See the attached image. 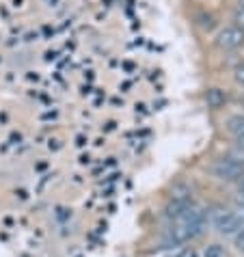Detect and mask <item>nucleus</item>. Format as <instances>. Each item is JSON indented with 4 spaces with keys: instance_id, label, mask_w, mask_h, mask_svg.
<instances>
[{
    "instance_id": "obj_1",
    "label": "nucleus",
    "mask_w": 244,
    "mask_h": 257,
    "mask_svg": "<svg viewBox=\"0 0 244 257\" xmlns=\"http://www.w3.org/2000/svg\"><path fill=\"white\" fill-rule=\"evenodd\" d=\"M205 220L222 235H233L244 229V214L231 212L227 208H212L205 212Z\"/></svg>"
},
{
    "instance_id": "obj_2",
    "label": "nucleus",
    "mask_w": 244,
    "mask_h": 257,
    "mask_svg": "<svg viewBox=\"0 0 244 257\" xmlns=\"http://www.w3.org/2000/svg\"><path fill=\"white\" fill-rule=\"evenodd\" d=\"M210 173L220 182H242L244 180V167L240 162H235L233 158H218L210 167Z\"/></svg>"
},
{
    "instance_id": "obj_3",
    "label": "nucleus",
    "mask_w": 244,
    "mask_h": 257,
    "mask_svg": "<svg viewBox=\"0 0 244 257\" xmlns=\"http://www.w3.org/2000/svg\"><path fill=\"white\" fill-rule=\"evenodd\" d=\"M214 44L225 52H233V50H240L244 46V28H240L238 24H227L222 26L220 31L214 37Z\"/></svg>"
},
{
    "instance_id": "obj_4",
    "label": "nucleus",
    "mask_w": 244,
    "mask_h": 257,
    "mask_svg": "<svg viewBox=\"0 0 244 257\" xmlns=\"http://www.w3.org/2000/svg\"><path fill=\"white\" fill-rule=\"evenodd\" d=\"M227 132L233 134L235 139L244 137V115H231L227 119Z\"/></svg>"
},
{
    "instance_id": "obj_5",
    "label": "nucleus",
    "mask_w": 244,
    "mask_h": 257,
    "mask_svg": "<svg viewBox=\"0 0 244 257\" xmlns=\"http://www.w3.org/2000/svg\"><path fill=\"white\" fill-rule=\"evenodd\" d=\"M201 257H227V251H225V246L222 244H218V242H212V244H207L203 248Z\"/></svg>"
},
{
    "instance_id": "obj_6",
    "label": "nucleus",
    "mask_w": 244,
    "mask_h": 257,
    "mask_svg": "<svg viewBox=\"0 0 244 257\" xmlns=\"http://www.w3.org/2000/svg\"><path fill=\"white\" fill-rule=\"evenodd\" d=\"M233 244H235V248H238L240 253H244V229L233 235Z\"/></svg>"
},
{
    "instance_id": "obj_7",
    "label": "nucleus",
    "mask_w": 244,
    "mask_h": 257,
    "mask_svg": "<svg viewBox=\"0 0 244 257\" xmlns=\"http://www.w3.org/2000/svg\"><path fill=\"white\" fill-rule=\"evenodd\" d=\"M233 78H235V82H238L240 87L244 89V65H238L233 69Z\"/></svg>"
},
{
    "instance_id": "obj_8",
    "label": "nucleus",
    "mask_w": 244,
    "mask_h": 257,
    "mask_svg": "<svg viewBox=\"0 0 244 257\" xmlns=\"http://www.w3.org/2000/svg\"><path fill=\"white\" fill-rule=\"evenodd\" d=\"M233 22L238 24L240 28H244V7H238V9H235V13H233Z\"/></svg>"
},
{
    "instance_id": "obj_9",
    "label": "nucleus",
    "mask_w": 244,
    "mask_h": 257,
    "mask_svg": "<svg viewBox=\"0 0 244 257\" xmlns=\"http://www.w3.org/2000/svg\"><path fill=\"white\" fill-rule=\"evenodd\" d=\"M175 257H199V253H197L195 248L190 246V248H182V251H179Z\"/></svg>"
},
{
    "instance_id": "obj_10",
    "label": "nucleus",
    "mask_w": 244,
    "mask_h": 257,
    "mask_svg": "<svg viewBox=\"0 0 244 257\" xmlns=\"http://www.w3.org/2000/svg\"><path fill=\"white\" fill-rule=\"evenodd\" d=\"M238 147H240V149H244V137H240V139H238Z\"/></svg>"
},
{
    "instance_id": "obj_11",
    "label": "nucleus",
    "mask_w": 244,
    "mask_h": 257,
    "mask_svg": "<svg viewBox=\"0 0 244 257\" xmlns=\"http://www.w3.org/2000/svg\"><path fill=\"white\" fill-rule=\"evenodd\" d=\"M238 7H244V0H238Z\"/></svg>"
}]
</instances>
